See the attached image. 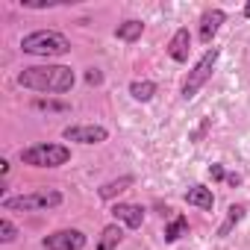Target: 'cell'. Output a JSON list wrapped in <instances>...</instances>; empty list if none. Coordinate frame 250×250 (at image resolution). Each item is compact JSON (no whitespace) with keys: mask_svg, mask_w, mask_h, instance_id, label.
Masks as SVG:
<instances>
[{"mask_svg":"<svg viewBox=\"0 0 250 250\" xmlns=\"http://www.w3.org/2000/svg\"><path fill=\"white\" fill-rule=\"evenodd\" d=\"M244 18H250V3H247V6H244Z\"/></svg>","mask_w":250,"mask_h":250,"instance_id":"cell-24","label":"cell"},{"mask_svg":"<svg viewBox=\"0 0 250 250\" xmlns=\"http://www.w3.org/2000/svg\"><path fill=\"white\" fill-rule=\"evenodd\" d=\"M18 85L30 91H47L62 94L74 88V71L68 65H30L18 74Z\"/></svg>","mask_w":250,"mask_h":250,"instance_id":"cell-1","label":"cell"},{"mask_svg":"<svg viewBox=\"0 0 250 250\" xmlns=\"http://www.w3.org/2000/svg\"><path fill=\"white\" fill-rule=\"evenodd\" d=\"M186 203L194 206V209L212 212V206H215V194H212V188H206V186H191V188L186 191Z\"/></svg>","mask_w":250,"mask_h":250,"instance_id":"cell-11","label":"cell"},{"mask_svg":"<svg viewBox=\"0 0 250 250\" xmlns=\"http://www.w3.org/2000/svg\"><path fill=\"white\" fill-rule=\"evenodd\" d=\"M21 50L30 56H65V53H71V42L59 30H36V33L24 36Z\"/></svg>","mask_w":250,"mask_h":250,"instance_id":"cell-2","label":"cell"},{"mask_svg":"<svg viewBox=\"0 0 250 250\" xmlns=\"http://www.w3.org/2000/svg\"><path fill=\"white\" fill-rule=\"evenodd\" d=\"M42 244H44V250H83L88 244V238L80 229H56V232L44 235Z\"/></svg>","mask_w":250,"mask_h":250,"instance_id":"cell-7","label":"cell"},{"mask_svg":"<svg viewBox=\"0 0 250 250\" xmlns=\"http://www.w3.org/2000/svg\"><path fill=\"white\" fill-rule=\"evenodd\" d=\"M188 50H191V33L188 27H180L168 42V56L174 62H188Z\"/></svg>","mask_w":250,"mask_h":250,"instance_id":"cell-10","label":"cell"},{"mask_svg":"<svg viewBox=\"0 0 250 250\" xmlns=\"http://www.w3.org/2000/svg\"><path fill=\"white\" fill-rule=\"evenodd\" d=\"M130 94H133L136 100L147 103V100H153V94H156V83H150V80H136V83H130Z\"/></svg>","mask_w":250,"mask_h":250,"instance_id":"cell-17","label":"cell"},{"mask_svg":"<svg viewBox=\"0 0 250 250\" xmlns=\"http://www.w3.org/2000/svg\"><path fill=\"white\" fill-rule=\"evenodd\" d=\"M133 183H136V180H133L130 174H124V177H118V180H109V183L100 186V197H103V200H115L121 191H127Z\"/></svg>","mask_w":250,"mask_h":250,"instance_id":"cell-13","label":"cell"},{"mask_svg":"<svg viewBox=\"0 0 250 250\" xmlns=\"http://www.w3.org/2000/svg\"><path fill=\"white\" fill-rule=\"evenodd\" d=\"M244 215H247V209H244L241 203H232V206L227 209V221L218 227V235H221V238H227V235L235 229V224H241V221H244Z\"/></svg>","mask_w":250,"mask_h":250,"instance_id":"cell-14","label":"cell"},{"mask_svg":"<svg viewBox=\"0 0 250 250\" xmlns=\"http://www.w3.org/2000/svg\"><path fill=\"white\" fill-rule=\"evenodd\" d=\"M112 218L121 221V224H127L130 229H139L145 224V209L136 206V203H115L112 206Z\"/></svg>","mask_w":250,"mask_h":250,"instance_id":"cell-8","label":"cell"},{"mask_svg":"<svg viewBox=\"0 0 250 250\" xmlns=\"http://www.w3.org/2000/svg\"><path fill=\"white\" fill-rule=\"evenodd\" d=\"M227 183H229V186H238V183H241V177H238V174H227Z\"/></svg>","mask_w":250,"mask_h":250,"instance_id":"cell-23","label":"cell"},{"mask_svg":"<svg viewBox=\"0 0 250 250\" xmlns=\"http://www.w3.org/2000/svg\"><path fill=\"white\" fill-rule=\"evenodd\" d=\"M227 21V12L224 9H206L203 18H200V42L203 44H212V39L218 36L221 24Z\"/></svg>","mask_w":250,"mask_h":250,"instance_id":"cell-9","label":"cell"},{"mask_svg":"<svg viewBox=\"0 0 250 250\" xmlns=\"http://www.w3.org/2000/svg\"><path fill=\"white\" fill-rule=\"evenodd\" d=\"M21 162L33 165V168H59L71 162V150L65 145H33L21 150Z\"/></svg>","mask_w":250,"mask_h":250,"instance_id":"cell-3","label":"cell"},{"mask_svg":"<svg viewBox=\"0 0 250 250\" xmlns=\"http://www.w3.org/2000/svg\"><path fill=\"white\" fill-rule=\"evenodd\" d=\"M218 56H221V50L218 47H209L197 62H194V68L188 71V77L183 80V88H180V94H183V100H191L206 83H209V77H212V71H215V62H218Z\"/></svg>","mask_w":250,"mask_h":250,"instance_id":"cell-4","label":"cell"},{"mask_svg":"<svg viewBox=\"0 0 250 250\" xmlns=\"http://www.w3.org/2000/svg\"><path fill=\"white\" fill-rule=\"evenodd\" d=\"M183 235H188V218H186V215H177V218L165 227V241L174 244V241H180Z\"/></svg>","mask_w":250,"mask_h":250,"instance_id":"cell-16","label":"cell"},{"mask_svg":"<svg viewBox=\"0 0 250 250\" xmlns=\"http://www.w3.org/2000/svg\"><path fill=\"white\" fill-rule=\"evenodd\" d=\"M65 142H77V145H100L109 139V130L100 127V124H74V127L62 130Z\"/></svg>","mask_w":250,"mask_h":250,"instance_id":"cell-6","label":"cell"},{"mask_svg":"<svg viewBox=\"0 0 250 250\" xmlns=\"http://www.w3.org/2000/svg\"><path fill=\"white\" fill-rule=\"evenodd\" d=\"M85 83H88V85H100V83H103V74H100L97 68H88V71H85Z\"/></svg>","mask_w":250,"mask_h":250,"instance_id":"cell-21","label":"cell"},{"mask_svg":"<svg viewBox=\"0 0 250 250\" xmlns=\"http://www.w3.org/2000/svg\"><path fill=\"white\" fill-rule=\"evenodd\" d=\"M62 203V191L56 188H42L33 194H21V197H3V209L6 212H39V209H56Z\"/></svg>","mask_w":250,"mask_h":250,"instance_id":"cell-5","label":"cell"},{"mask_svg":"<svg viewBox=\"0 0 250 250\" xmlns=\"http://www.w3.org/2000/svg\"><path fill=\"white\" fill-rule=\"evenodd\" d=\"M27 9H50V6H59L62 0H21Z\"/></svg>","mask_w":250,"mask_h":250,"instance_id":"cell-19","label":"cell"},{"mask_svg":"<svg viewBox=\"0 0 250 250\" xmlns=\"http://www.w3.org/2000/svg\"><path fill=\"white\" fill-rule=\"evenodd\" d=\"M18 238V227L9 221V218H3V221H0V241H3V244H12Z\"/></svg>","mask_w":250,"mask_h":250,"instance_id":"cell-18","label":"cell"},{"mask_svg":"<svg viewBox=\"0 0 250 250\" xmlns=\"http://www.w3.org/2000/svg\"><path fill=\"white\" fill-rule=\"evenodd\" d=\"M36 109H50V112H65L68 109V103H59V100H36Z\"/></svg>","mask_w":250,"mask_h":250,"instance_id":"cell-20","label":"cell"},{"mask_svg":"<svg viewBox=\"0 0 250 250\" xmlns=\"http://www.w3.org/2000/svg\"><path fill=\"white\" fill-rule=\"evenodd\" d=\"M209 177H212V180H227L224 165H218V162H215V165H209Z\"/></svg>","mask_w":250,"mask_h":250,"instance_id":"cell-22","label":"cell"},{"mask_svg":"<svg viewBox=\"0 0 250 250\" xmlns=\"http://www.w3.org/2000/svg\"><path fill=\"white\" fill-rule=\"evenodd\" d=\"M121 241H124L121 224H109V227H103V232H100V238H97V250H118Z\"/></svg>","mask_w":250,"mask_h":250,"instance_id":"cell-12","label":"cell"},{"mask_svg":"<svg viewBox=\"0 0 250 250\" xmlns=\"http://www.w3.org/2000/svg\"><path fill=\"white\" fill-rule=\"evenodd\" d=\"M142 33H145V24H142V21H136V18H130V21L118 24L115 39H118V42H136V39H142Z\"/></svg>","mask_w":250,"mask_h":250,"instance_id":"cell-15","label":"cell"}]
</instances>
